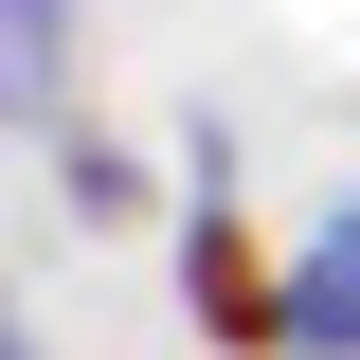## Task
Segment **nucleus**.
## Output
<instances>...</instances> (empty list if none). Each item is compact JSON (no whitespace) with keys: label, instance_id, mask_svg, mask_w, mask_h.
<instances>
[{"label":"nucleus","instance_id":"nucleus-1","mask_svg":"<svg viewBox=\"0 0 360 360\" xmlns=\"http://www.w3.org/2000/svg\"><path fill=\"white\" fill-rule=\"evenodd\" d=\"M180 324L198 360H288V252L234 217V144L198 162V217H180Z\"/></svg>","mask_w":360,"mask_h":360},{"label":"nucleus","instance_id":"nucleus-2","mask_svg":"<svg viewBox=\"0 0 360 360\" xmlns=\"http://www.w3.org/2000/svg\"><path fill=\"white\" fill-rule=\"evenodd\" d=\"M288 360H360V198H324V234L288 252Z\"/></svg>","mask_w":360,"mask_h":360},{"label":"nucleus","instance_id":"nucleus-3","mask_svg":"<svg viewBox=\"0 0 360 360\" xmlns=\"http://www.w3.org/2000/svg\"><path fill=\"white\" fill-rule=\"evenodd\" d=\"M37 162H54V198H72V217H90V234H127V217H144V198H162V180H144V162H127V144H108V127H54V144H37Z\"/></svg>","mask_w":360,"mask_h":360},{"label":"nucleus","instance_id":"nucleus-4","mask_svg":"<svg viewBox=\"0 0 360 360\" xmlns=\"http://www.w3.org/2000/svg\"><path fill=\"white\" fill-rule=\"evenodd\" d=\"M54 72H72V0H0V90L37 144H54Z\"/></svg>","mask_w":360,"mask_h":360}]
</instances>
